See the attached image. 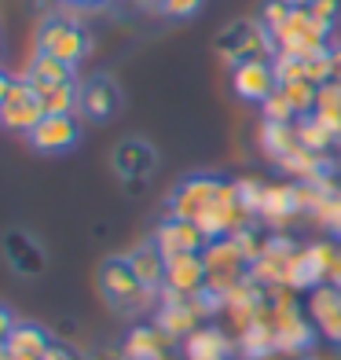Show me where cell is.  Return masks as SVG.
<instances>
[{"label": "cell", "mask_w": 341, "mask_h": 360, "mask_svg": "<svg viewBox=\"0 0 341 360\" xmlns=\"http://www.w3.org/2000/svg\"><path fill=\"white\" fill-rule=\"evenodd\" d=\"M169 217L194 221L209 239H224L235 236L239 228L250 224V210L239 202L235 195V180H224L213 173H191L173 188L169 202H166Z\"/></svg>", "instance_id": "obj_1"}, {"label": "cell", "mask_w": 341, "mask_h": 360, "mask_svg": "<svg viewBox=\"0 0 341 360\" xmlns=\"http://www.w3.org/2000/svg\"><path fill=\"white\" fill-rule=\"evenodd\" d=\"M275 52H279V44H275V37L268 34V26L261 19H239L232 26H224L217 37V56L232 70L250 59H275Z\"/></svg>", "instance_id": "obj_2"}, {"label": "cell", "mask_w": 341, "mask_h": 360, "mask_svg": "<svg viewBox=\"0 0 341 360\" xmlns=\"http://www.w3.org/2000/svg\"><path fill=\"white\" fill-rule=\"evenodd\" d=\"M337 261H341L337 243H312V247H301L294 257H290L286 287L290 290H316L323 283H330Z\"/></svg>", "instance_id": "obj_3"}, {"label": "cell", "mask_w": 341, "mask_h": 360, "mask_svg": "<svg viewBox=\"0 0 341 360\" xmlns=\"http://www.w3.org/2000/svg\"><path fill=\"white\" fill-rule=\"evenodd\" d=\"M202 261H206V276H209L206 287L217 290V294H227L250 276V257L242 254V247L232 236L209 239V247L202 250Z\"/></svg>", "instance_id": "obj_4"}, {"label": "cell", "mask_w": 341, "mask_h": 360, "mask_svg": "<svg viewBox=\"0 0 341 360\" xmlns=\"http://www.w3.org/2000/svg\"><path fill=\"white\" fill-rule=\"evenodd\" d=\"M100 290L103 298L114 305V309H143L154 294L161 290H147L140 283V276L133 272V265H128V257H107L103 269H100Z\"/></svg>", "instance_id": "obj_5"}, {"label": "cell", "mask_w": 341, "mask_h": 360, "mask_svg": "<svg viewBox=\"0 0 341 360\" xmlns=\"http://www.w3.org/2000/svg\"><path fill=\"white\" fill-rule=\"evenodd\" d=\"M330 34L334 30L327 22H319L308 8H294L290 11L286 26L275 34V44H279V52H290V56H316V52H327L330 48Z\"/></svg>", "instance_id": "obj_6"}, {"label": "cell", "mask_w": 341, "mask_h": 360, "mask_svg": "<svg viewBox=\"0 0 341 360\" xmlns=\"http://www.w3.org/2000/svg\"><path fill=\"white\" fill-rule=\"evenodd\" d=\"M37 52H48V56L77 67V63L92 52V37H88V30L74 19H48L37 34Z\"/></svg>", "instance_id": "obj_7"}, {"label": "cell", "mask_w": 341, "mask_h": 360, "mask_svg": "<svg viewBox=\"0 0 341 360\" xmlns=\"http://www.w3.org/2000/svg\"><path fill=\"white\" fill-rule=\"evenodd\" d=\"M110 166L128 188L140 191L151 180V173L158 169V151L151 147V140H143V136H125V140L114 143Z\"/></svg>", "instance_id": "obj_8"}, {"label": "cell", "mask_w": 341, "mask_h": 360, "mask_svg": "<svg viewBox=\"0 0 341 360\" xmlns=\"http://www.w3.org/2000/svg\"><path fill=\"white\" fill-rule=\"evenodd\" d=\"M41 118H44V103H41L37 89L29 85L26 77L11 81L8 100L0 103V125L11 129V133H26V136H29V133L41 125Z\"/></svg>", "instance_id": "obj_9"}, {"label": "cell", "mask_w": 341, "mask_h": 360, "mask_svg": "<svg viewBox=\"0 0 341 360\" xmlns=\"http://www.w3.org/2000/svg\"><path fill=\"white\" fill-rule=\"evenodd\" d=\"M154 323L173 342H180V338H187L194 331V327H202V316H199V309H194V302L187 298V294H176L169 287H161V305L154 313Z\"/></svg>", "instance_id": "obj_10"}, {"label": "cell", "mask_w": 341, "mask_h": 360, "mask_svg": "<svg viewBox=\"0 0 341 360\" xmlns=\"http://www.w3.org/2000/svg\"><path fill=\"white\" fill-rule=\"evenodd\" d=\"M81 140V125L74 114H44L41 125L29 133V147L41 155H62V151H74Z\"/></svg>", "instance_id": "obj_11"}, {"label": "cell", "mask_w": 341, "mask_h": 360, "mask_svg": "<svg viewBox=\"0 0 341 360\" xmlns=\"http://www.w3.org/2000/svg\"><path fill=\"white\" fill-rule=\"evenodd\" d=\"M77 110L85 114L88 122H110L114 114L121 110V89L110 74H92L85 85H81V103Z\"/></svg>", "instance_id": "obj_12"}, {"label": "cell", "mask_w": 341, "mask_h": 360, "mask_svg": "<svg viewBox=\"0 0 341 360\" xmlns=\"http://www.w3.org/2000/svg\"><path fill=\"white\" fill-rule=\"evenodd\" d=\"M0 247H4V261L11 265V272L26 276V280H34V276H41L48 269V254L44 247L22 232V228H11V232H4V239H0Z\"/></svg>", "instance_id": "obj_13"}, {"label": "cell", "mask_w": 341, "mask_h": 360, "mask_svg": "<svg viewBox=\"0 0 341 360\" xmlns=\"http://www.w3.org/2000/svg\"><path fill=\"white\" fill-rule=\"evenodd\" d=\"M232 89H235L239 100H246V103H265L268 96L279 89L272 59H250V63H242V67H235L232 70Z\"/></svg>", "instance_id": "obj_14"}, {"label": "cell", "mask_w": 341, "mask_h": 360, "mask_svg": "<svg viewBox=\"0 0 341 360\" xmlns=\"http://www.w3.org/2000/svg\"><path fill=\"white\" fill-rule=\"evenodd\" d=\"M154 247L166 257H173V254H202L209 247V236L194 221L166 217L158 224V232H154Z\"/></svg>", "instance_id": "obj_15"}, {"label": "cell", "mask_w": 341, "mask_h": 360, "mask_svg": "<svg viewBox=\"0 0 341 360\" xmlns=\"http://www.w3.org/2000/svg\"><path fill=\"white\" fill-rule=\"evenodd\" d=\"M308 316H312L316 331L323 338L341 346V287L323 283L316 290H308Z\"/></svg>", "instance_id": "obj_16"}, {"label": "cell", "mask_w": 341, "mask_h": 360, "mask_svg": "<svg viewBox=\"0 0 341 360\" xmlns=\"http://www.w3.org/2000/svg\"><path fill=\"white\" fill-rule=\"evenodd\" d=\"M272 232H283V228L301 217V202H297V184H268L265 188V199H261V210H257Z\"/></svg>", "instance_id": "obj_17"}, {"label": "cell", "mask_w": 341, "mask_h": 360, "mask_svg": "<svg viewBox=\"0 0 341 360\" xmlns=\"http://www.w3.org/2000/svg\"><path fill=\"white\" fill-rule=\"evenodd\" d=\"M206 261L202 254H173L166 257V287L176 294H187L194 298L199 290H206Z\"/></svg>", "instance_id": "obj_18"}, {"label": "cell", "mask_w": 341, "mask_h": 360, "mask_svg": "<svg viewBox=\"0 0 341 360\" xmlns=\"http://www.w3.org/2000/svg\"><path fill=\"white\" fill-rule=\"evenodd\" d=\"M173 349V338L161 331L158 323H143V327H133L125 338V360H161V356H169Z\"/></svg>", "instance_id": "obj_19"}, {"label": "cell", "mask_w": 341, "mask_h": 360, "mask_svg": "<svg viewBox=\"0 0 341 360\" xmlns=\"http://www.w3.org/2000/svg\"><path fill=\"white\" fill-rule=\"evenodd\" d=\"M232 356V338H227L220 327H194L184 338V360H227Z\"/></svg>", "instance_id": "obj_20"}, {"label": "cell", "mask_w": 341, "mask_h": 360, "mask_svg": "<svg viewBox=\"0 0 341 360\" xmlns=\"http://www.w3.org/2000/svg\"><path fill=\"white\" fill-rule=\"evenodd\" d=\"M4 349L15 360H44L48 349H52V335H48L41 323H15L8 342H4Z\"/></svg>", "instance_id": "obj_21"}, {"label": "cell", "mask_w": 341, "mask_h": 360, "mask_svg": "<svg viewBox=\"0 0 341 360\" xmlns=\"http://www.w3.org/2000/svg\"><path fill=\"white\" fill-rule=\"evenodd\" d=\"M128 265H133V272L140 276V283L147 290H161V287H166V254L154 247V239L128 254Z\"/></svg>", "instance_id": "obj_22"}, {"label": "cell", "mask_w": 341, "mask_h": 360, "mask_svg": "<svg viewBox=\"0 0 341 360\" xmlns=\"http://www.w3.org/2000/svg\"><path fill=\"white\" fill-rule=\"evenodd\" d=\"M26 81L34 89L67 85V81H74V67L62 63V59H55V56H48V52H37L34 59H29V67H26Z\"/></svg>", "instance_id": "obj_23"}, {"label": "cell", "mask_w": 341, "mask_h": 360, "mask_svg": "<svg viewBox=\"0 0 341 360\" xmlns=\"http://www.w3.org/2000/svg\"><path fill=\"white\" fill-rule=\"evenodd\" d=\"M301 147V140H297V129L294 125H275V122H265L261 125V151L279 166V162L286 158V155H294Z\"/></svg>", "instance_id": "obj_24"}, {"label": "cell", "mask_w": 341, "mask_h": 360, "mask_svg": "<svg viewBox=\"0 0 341 360\" xmlns=\"http://www.w3.org/2000/svg\"><path fill=\"white\" fill-rule=\"evenodd\" d=\"M294 129H297L301 147H308V151H316V155H327L330 147L337 143V133H334L330 125H323L316 114H305V118H297Z\"/></svg>", "instance_id": "obj_25"}, {"label": "cell", "mask_w": 341, "mask_h": 360, "mask_svg": "<svg viewBox=\"0 0 341 360\" xmlns=\"http://www.w3.org/2000/svg\"><path fill=\"white\" fill-rule=\"evenodd\" d=\"M44 114H74L81 103V85L77 81H67V85H52V89H37Z\"/></svg>", "instance_id": "obj_26"}, {"label": "cell", "mask_w": 341, "mask_h": 360, "mask_svg": "<svg viewBox=\"0 0 341 360\" xmlns=\"http://www.w3.org/2000/svg\"><path fill=\"white\" fill-rule=\"evenodd\" d=\"M316 118L323 125H330L334 133H341V85L337 81H327V85H319V100H316Z\"/></svg>", "instance_id": "obj_27"}, {"label": "cell", "mask_w": 341, "mask_h": 360, "mask_svg": "<svg viewBox=\"0 0 341 360\" xmlns=\"http://www.w3.org/2000/svg\"><path fill=\"white\" fill-rule=\"evenodd\" d=\"M283 96L290 100V107L297 110V118H305V114L316 110V100H319V85H312V81H286V85H279Z\"/></svg>", "instance_id": "obj_28"}, {"label": "cell", "mask_w": 341, "mask_h": 360, "mask_svg": "<svg viewBox=\"0 0 341 360\" xmlns=\"http://www.w3.org/2000/svg\"><path fill=\"white\" fill-rule=\"evenodd\" d=\"M261 114H265V122H275V125H294V122H297V110L290 107V100L283 96V89H275L268 100L261 103Z\"/></svg>", "instance_id": "obj_29"}, {"label": "cell", "mask_w": 341, "mask_h": 360, "mask_svg": "<svg viewBox=\"0 0 341 360\" xmlns=\"http://www.w3.org/2000/svg\"><path fill=\"white\" fill-rule=\"evenodd\" d=\"M265 180H257V176H239L235 180V195H239V202L250 210V214L257 217V210H261V199H265Z\"/></svg>", "instance_id": "obj_30"}, {"label": "cell", "mask_w": 341, "mask_h": 360, "mask_svg": "<svg viewBox=\"0 0 341 360\" xmlns=\"http://www.w3.org/2000/svg\"><path fill=\"white\" fill-rule=\"evenodd\" d=\"M290 11H294V4H286V0H265V4H261V22L268 26V34H272V37L286 26Z\"/></svg>", "instance_id": "obj_31"}, {"label": "cell", "mask_w": 341, "mask_h": 360, "mask_svg": "<svg viewBox=\"0 0 341 360\" xmlns=\"http://www.w3.org/2000/svg\"><path fill=\"white\" fill-rule=\"evenodd\" d=\"M308 11H312L319 22H327L330 30L341 22V0H312V4H308Z\"/></svg>", "instance_id": "obj_32"}, {"label": "cell", "mask_w": 341, "mask_h": 360, "mask_svg": "<svg viewBox=\"0 0 341 360\" xmlns=\"http://www.w3.org/2000/svg\"><path fill=\"white\" fill-rule=\"evenodd\" d=\"M206 0H161V11L169 15V19H191V15L202 11Z\"/></svg>", "instance_id": "obj_33"}, {"label": "cell", "mask_w": 341, "mask_h": 360, "mask_svg": "<svg viewBox=\"0 0 341 360\" xmlns=\"http://www.w3.org/2000/svg\"><path fill=\"white\" fill-rule=\"evenodd\" d=\"M15 323H19V320H15L4 305H0V346L8 342V335H11V327H15Z\"/></svg>", "instance_id": "obj_34"}, {"label": "cell", "mask_w": 341, "mask_h": 360, "mask_svg": "<svg viewBox=\"0 0 341 360\" xmlns=\"http://www.w3.org/2000/svg\"><path fill=\"white\" fill-rule=\"evenodd\" d=\"M44 360H77V353H70L67 346H52V349H48V356Z\"/></svg>", "instance_id": "obj_35"}, {"label": "cell", "mask_w": 341, "mask_h": 360, "mask_svg": "<svg viewBox=\"0 0 341 360\" xmlns=\"http://www.w3.org/2000/svg\"><path fill=\"white\" fill-rule=\"evenodd\" d=\"M330 59H334V81L341 85V44H334V48H330Z\"/></svg>", "instance_id": "obj_36"}, {"label": "cell", "mask_w": 341, "mask_h": 360, "mask_svg": "<svg viewBox=\"0 0 341 360\" xmlns=\"http://www.w3.org/2000/svg\"><path fill=\"white\" fill-rule=\"evenodd\" d=\"M8 92H11V77H8L4 70H0V103L8 100Z\"/></svg>", "instance_id": "obj_37"}, {"label": "cell", "mask_w": 341, "mask_h": 360, "mask_svg": "<svg viewBox=\"0 0 341 360\" xmlns=\"http://www.w3.org/2000/svg\"><path fill=\"white\" fill-rule=\"evenodd\" d=\"M70 4H77V8H103V4H110V0H70Z\"/></svg>", "instance_id": "obj_38"}, {"label": "cell", "mask_w": 341, "mask_h": 360, "mask_svg": "<svg viewBox=\"0 0 341 360\" xmlns=\"http://www.w3.org/2000/svg\"><path fill=\"white\" fill-rule=\"evenodd\" d=\"M330 283H334V287H341V261H337V269H334V276H330Z\"/></svg>", "instance_id": "obj_39"}, {"label": "cell", "mask_w": 341, "mask_h": 360, "mask_svg": "<svg viewBox=\"0 0 341 360\" xmlns=\"http://www.w3.org/2000/svg\"><path fill=\"white\" fill-rule=\"evenodd\" d=\"M286 4H294V8H308L312 0H286Z\"/></svg>", "instance_id": "obj_40"}, {"label": "cell", "mask_w": 341, "mask_h": 360, "mask_svg": "<svg viewBox=\"0 0 341 360\" xmlns=\"http://www.w3.org/2000/svg\"><path fill=\"white\" fill-rule=\"evenodd\" d=\"M0 360H15V356H11V353H8L4 346H0Z\"/></svg>", "instance_id": "obj_41"}, {"label": "cell", "mask_w": 341, "mask_h": 360, "mask_svg": "<svg viewBox=\"0 0 341 360\" xmlns=\"http://www.w3.org/2000/svg\"><path fill=\"white\" fill-rule=\"evenodd\" d=\"M337 147H341V133H337Z\"/></svg>", "instance_id": "obj_42"}]
</instances>
